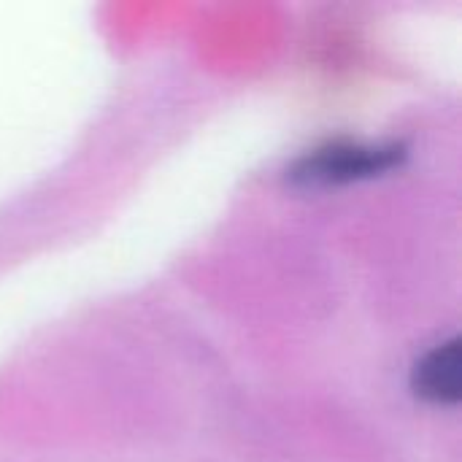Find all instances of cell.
I'll list each match as a JSON object with an SVG mask.
<instances>
[{
	"label": "cell",
	"instance_id": "obj_2",
	"mask_svg": "<svg viewBox=\"0 0 462 462\" xmlns=\"http://www.w3.org/2000/svg\"><path fill=\"white\" fill-rule=\"evenodd\" d=\"M414 390L433 403H457L460 398V341L439 344L414 368Z\"/></svg>",
	"mask_w": 462,
	"mask_h": 462
},
{
	"label": "cell",
	"instance_id": "obj_1",
	"mask_svg": "<svg viewBox=\"0 0 462 462\" xmlns=\"http://www.w3.org/2000/svg\"><path fill=\"white\" fill-rule=\"evenodd\" d=\"M393 162H395V149L330 146L309 157L300 168V176L309 181H352L387 171Z\"/></svg>",
	"mask_w": 462,
	"mask_h": 462
}]
</instances>
